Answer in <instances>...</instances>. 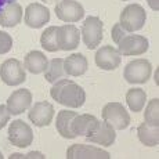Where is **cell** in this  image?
Listing matches in <instances>:
<instances>
[{
	"label": "cell",
	"instance_id": "17",
	"mask_svg": "<svg viewBox=\"0 0 159 159\" xmlns=\"http://www.w3.org/2000/svg\"><path fill=\"white\" fill-rule=\"evenodd\" d=\"M98 125V119L94 115L90 114H82L76 115L72 120V131L76 137L78 136H84L87 137L89 134L93 133L96 126Z\"/></svg>",
	"mask_w": 159,
	"mask_h": 159
},
{
	"label": "cell",
	"instance_id": "9",
	"mask_svg": "<svg viewBox=\"0 0 159 159\" xmlns=\"http://www.w3.org/2000/svg\"><path fill=\"white\" fill-rule=\"evenodd\" d=\"M56 15L58 20L64 22H78L79 20L84 17V8L76 0H61L56 4Z\"/></svg>",
	"mask_w": 159,
	"mask_h": 159
},
{
	"label": "cell",
	"instance_id": "1",
	"mask_svg": "<svg viewBox=\"0 0 159 159\" xmlns=\"http://www.w3.org/2000/svg\"><path fill=\"white\" fill-rule=\"evenodd\" d=\"M50 96L58 104L68 108H80L86 101V93L83 87L71 79H60L53 83Z\"/></svg>",
	"mask_w": 159,
	"mask_h": 159
},
{
	"label": "cell",
	"instance_id": "15",
	"mask_svg": "<svg viewBox=\"0 0 159 159\" xmlns=\"http://www.w3.org/2000/svg\"><path fill=\"white\" fill-rule=\"evenodd\" d=\"M7 109L11 115H21L28 111L32 105V93L28 89H20L13 91L7 100Z\"/></svg>",
	"mask_w": 159,
	"mask_h": 159
},
{
	"label": "cell",
	"instance_id": "21",
	"mask_svg": "<svg viewBox=\"0 0 159 159\" xmlns=\"http://www.w3.org/2000/svg\"><path fill=\"white\" fill-rule=\"evenodd\" d=\"M24 66H25L26 71H29L33 75H39V73H44V71L47 69L48 60L46 57V54H43L42 51L33 50L29 51L25 56Z\"/></svg>",
	"mask_w": 159,
	"mask_h": 159
},
{
	"label": "cell",
	"instance_id": "13",
	"mask_svg": "<svg viewBox=\"0 0 159 159\" xmlns=\"http://www.w3.org/2000/svg\"><path fill=\"white\" fill-rule=\"evenodd\" d=\"M80 42V33L79 29L72 24L58 26L57 29V44L58 48L62 51L75 50Z\"/></svg>",
	"mask_w": 159,
	"mask_h": 159
},
{
	"label": "cell",
	"instance_id": "26",
	"mask_svg": "<svg viewBox=\"0 0 159 159\" xmlns=\"http://www.w3.org/2000/svg\"><path fill=\"white\" fill-rule=\"evenodd\" d=\"M159 98H152L148 101L144 112V122L151 126H159Z\"/></svg>",
	"mask_w": 159,
	"mask_h": 159
},
{
	"label": "cell",
	"instance_id": "35",
	"mask_svg": "<svg viewBox=\"0 0 159 159\" xmlns=\"http://www.w3.org/2000/svg\"><path fill=\"white\" fill-rule=\"evenodd\" d=\"M123 2H127V0H123Z\"/></svg>",
	"mask_w": 159,
	"mask_h": 159
},
{
	"label": "cell",
	"instance_id": "23",
	"mask_svg": "<svg viewBox=\"0 0 159 159\" xmlns=\"http://www.w3.org/2000/svg\"><path fill=\"white\" fill-rule=\"evenodd\" d=\"M145 101H147V93L143 89L134 87L127 90L126 93V102L129 105L130 111L133 112H141L143 108L145 107Z\"/></svg>",
	"mask_w": 159,
	"mask_h": 159
},
{
	"label": "cell",
	"instance_id": "22",
	"mask_svg": "<svg viewBox=\"0 0 159 159\" xmlns=\"http://www.w3.org/2000/svg\"><path fill=\"white\" fill-rule=\"evenodd\" d=\"M137 136H139L140 143L147 147H157L159 144L158 126H151V125L144 122L137 127Z\"/></svg>",
	"mask_w": 159,
	"mask_h": 159
},
{
	"label": "cell",
	"instance_id": "30",
	"mask_svg": "<svg viewBox=\"0 0 159 159\" xmlns=\"http://www.w3.org/2000/svg\"><path fill=\"white\" fill-rule=\"evenodd\" d=\"M32 158H36V159H44L46 157L42 152H39V151H32V152H28L26 155H24V158L22 159H32Z\"/></svg>",
	"mask_w": 159,
	"mask_h": 159
},
{
	"label": "cell",
	"instance_id": "5",
	"mask_svg": "<svg viewBox=\"0 0 159 159\" xmlns=\"http://www.w3.org/2000/svg\"><path fill=\"white\" fill-rule=\"evenodd\" d=\"M82 40L87 48L93 50L100 46L104 38V24L98 17H87L82 25Z\"/></svg>",
	"mask_w": 159,
	"mask_h": 159
},
{
	"label": "cell",
	"instance_id": "24",
	"mask_svg": "<svg viewBox=\"0 0 159 159\" xmlns=\"http://www.w3.org/2000/svg\"><path fill=\"white\" fill-rule=\"evenodd\" d=\"M66 73L64 71V58H53L48 61V66L44 71V79L50 83H56L57 80L62 79Z\"/></svg>",
	"mask_w": 159,
	"mask_h": 159
},
{
	"label": "cell",
	"instance_id": "2",
	"mask_svg": "<svg viewBox=\"0 0 159 159\" xmlns=\"http://www.w3.org/2000/svg\"><path fill=\"white\" fill-rule=\"evenodd\" d=\"M102 120L107 122L109 126H112L115 130H125L130 125V115L120 102H108L104 105Z\"/></svg>",
	"mask_w": 159,
	"mask_h": 159
},
{
	"label": "cell",
	"instance_id": "32",
	"mask_svg": "<svg viewBox=\"0 0 159 159\" xmlns=\"http://www.w3.org/2000/svg\"><path fill=\"white\" fill-rule=\"evenodd\" d=\"M40 2H43V3H47V4H53V3H57L58 0H40Z\"/></svg>",
	"mask_w": 159,
	"mask_h": 159
},
{
	"label": "cell",
	"instance_id": "20",
	"mask_svg": "<svg viewBox=\"0 0 159 159\" xmlns=\"http://www.w3.org/2000/svg\"><path fill=\"white\" fill-rule=\"evenodd\" d=\"M78 115L75 111H68V109H62L57 114V120H56V129L61 137L68 140L76 139V136L72 131V120L73 118Z\"/></svg>",
	"mask_w": 159,
	"mask_h": 159
},
{
	"label": "cell",
	"instance_id": "10",
	"mask_svg": "<svg viewBox=\"0 0 159 159\" xmlns=\"http://www.w3.org/2000/svg\"><path fill=\"white\" fill-rule=\"evenodd\" d=\"M24 21L29 28L39 29L50 21V10L40 3H30L25 8Z\"/></svg>",
	"mask_w": 159,
	"mask_h": 159
},
{
	"label": "cell",
	"instance_id": "18",
	"mask_svg": "<svg viewBox=\"0 0 159 159\" xmlns=\"http://www.w3.org/2000/svg\"><path fill=\"white\" fill-rule=\"evenodd\" d=\"M22 20V7L20 3L10 2L0 13V25L4 28H14Z\"/></svg>",
	"mask_w": 159,
	"mask_h": 159
},
{
	"label": "cell",
	"instance_id": "8",
	"mask_svg": "<svg viewBox=\"0 0 159 159\" xmlns=\"http://www.w3.org/2000/svg\"><path fill=\"white\" fill-rule=\"evenodd\" d=\"M118 51L120 56L125 57H136L144 54L149 47V42L145 36L141 35H126L119 42Z\"/></svg>",
	"mask_w": 159,
	"mask_h": 159
},
{
	"label": "cell",
	"instance_id": "31",
	"mask_svg": "<svg viewBox=\"0 0 159 159\" xmlns=\"http://www.w3.org/2000/svg\"><path fill=\"white\" fill-rule=\"evenodd\" d=\"M147 3H148V6L154 11H158L159 10V0H147Z\"/></svg>",
	"mask_w": 159,
	"mask_h": 159
},
{
	"label": "cell",
	"instance_id": "3",
	"mask_svg": "<svg viewBox=\"0 0 159 159\" xmlns=\"http://www.w3.org/2000/svg\"><path fill=\"white\" fill-rule=\"evenodd\" d=\"M147 20V13L143 8V6L133 3L129 4L122 10L119 24L126 32H137L144 26Z\"/></svg>",
	"mask_w": 159,
	"mask_h": 159
},
{
	"label": "cell",
	"instance_id": "11",
	"mask_svg": "<svg viewBox=\"0 0 159 159\" xmlns=\"http://www.w3.org/2000/svg\"><path fill=\"white\" fill-rule=\"evenodd\" d=\"M108 151L101 149L96 145L87 144H72L66 149V159H109Z\"/></svg>",
	"mask_w": 159,
	"mask_h": 159
},
{
	"label": "cell",
	"instance_id": "34",
	"mask_svg": "<svg viewBox=\"0 0 159 159\" xmlns=\"http://www.w3.org/2000/svg\"><path fill=\"white\" fill-rule=\"evenodd\" d=\"M3 158H4V157H3V154H2V152H0V159H3Z\"/></svg>",
	"mask_w": 159,
	"mask_h": 159
},
{
	"label": "cell",
	"instance_id": "33",
	"mask_svg": "<svg viewBox=\"0 0 159 159\" xmlns=\"http://www.w3.org/2000/svg\"><path fill=\"white\" fill-rule=\"evenodd\" d=\"M155 83L158 84V71H157V73H155Z\"/></svg>",
	"mask_w": 159,
	"mask_h": 159
},
{
	"label": "cell",
	"instance_id": "6",
	"mask_svg": "<svg viewBox=\"0 0 159 159\" xmlns=\"http://www.w3.org/2000/svg\"><path fill=\"white\" fill-rule=\"evenodd\" d=\"M0 79L7 86H18L26 80L25 66L15 58H8L0 66Z\"/></svg>",
	"mask_w": 159,
	"mask_h": 159
},
{
	"label": "cell",
	"instance_id": "12",
	"mask_svg": "<svg viewBox=\"0 0 159 159\" xmlns=\"http://www.w3.org/2000/svg\"><path fill=\"white\" fill-rule=\"evenodd\" d=\"M54 107L47 101H38L29 108L28 118L35 126L46 127L51 123L54 118Z\"/></svg>",
	"mask_w": 159,
	"mask_h": 159
},
{
	"label": "cell",
	"instance_id": "25",
	"mask_svg": "<svg viewBox=\"0 0 159 159\" xmlns=\"http://www.w3.org/2000/svg\"><path fill=\"white\" fill-rule=\"evenodd\" d=\"M57 29L58 26H48L46 30L40 35V46L46 51H58V44H57Z\"/></svg>",
	"mask_w": 159,
	"mask_h": 159
},
{
	"label": "cell",
	"instance_id": "4",
	"mask_svg": "<svg viewBox=\"0 0 159 159\" xmlns=\"http://www.w3.org/2000/svg\"><path fill=\"white\" fill-rule=\"evenodd\" d=\"M152 65L148 60L144 58H137L133 60L125 66L123 78L126 79L127 83L130 84H143L147 83L148 79L151 78Z\"/></svg>",
	"mask_w": 159,
	"mask_h": 159
},
{
	"label": "cell",
	"instance_id": "19",
	"mask_svg": "<svg viewBox=\"0 0 159 159\" xmlns=\"http://www.w3.org/2000/svg\"><path fill=\"white\" fill-rule=\"evenodd\" d=\"M87 68H89L87 58L80 53L71 54V56H68L64 60V71L68 76H73V78L80 76L87 71Z\"/></svg>",
	"mask_w": 159,
	"mask_h": 159
},
{
	"label": "cell",
	"instance_id": "7",
	"mask_svg": "<svg viewBox=\"0 0 159 159\" xmlns=\"http://www.w3.org/2000/svg\"><path fill=\"white\" fill-rule=\"evenodd\" d=\"M8 141L18 148H26L33 141V131L28 123L21 119L13 120L8 126Z\"/></svg>",
	"mask_w": 159,
	"mask_h": 159
},
{
	"label": "cell",
	"instance_id": "27",
	"mask_svg": "<svg viewBox=\"0 0 159 159\" xmlns=\"http://www.w3.org/2000/svg\"><path fill=\"white\" fill-rule=\"evenodd\" d=\"M13 48V38L7 32L0 30V54H6Z\"/></svg>",
	"mask_w": 159,
	"mask_h": 159
},
{
	"label": "cell",
	"instance_id": "14",
	"mask_svg": "<svg viewBox=\"0 0 159 159\" xmlns=\"http://www.w3.org/2000/svg\"><path fill=\"white\" fill-rule=\"evenodd\" d=\"M94 60H96V65L98 68L104 69V71H114L120 65L122 56L112 46H102L101 48L97 50Z\"/></svg>",
	"mask_w": 159,
	"mask_h": 159
},
{
	"label": "cell",
	"instance_id": "28",
	"mask_svg": "<svg viewBox=\"0 0 159 159\" xmlns=\"http://www.w3.org/2000/svg\"><path fill=\"white\" fill-rule=\"evenodd\" d=\"M126 35H127V32H126V30H125L123 28H122L120 24H119V22H116L115 25L112 26L111 38H112V40H114L116 44H119V42H120Z\"/></svg>",
	"mask_w": 159,
	"mask_h": 159
},
{
	"label": "cell",
	"instance_id": "16",
	"mask_svg": "<svg viewBox=\"0 0 159 159\" xmlns=\"http://www.w3.org/2000/svg\"><path fill=\"white\" fill-rule=\"evenodd\" d=\"M86 140L102 147H111L116 140V133L114 127L109 126L107 122L98 120V125L96 126V129L93 130V133L86 137Z\"/></svg>",
	"mask_w": 159,
	"mask_h": 159
},
{
	"label": "cell",
	"instance_id": "29",
	"mask_svg": "<svg viewBox=\"0 0 159 159\" xmlns=\"http://www.w3.org/2000/svg\"><path fill=\"white\" fill-rule=\"evenodd\" d=\"M10 116H11V114L8 112L7 105L0 104V130H2L3 127L8 123V122H10Z\"/></svg>",
	"mask_w": 159,
	"mask_h": 159
}]
</instances>
